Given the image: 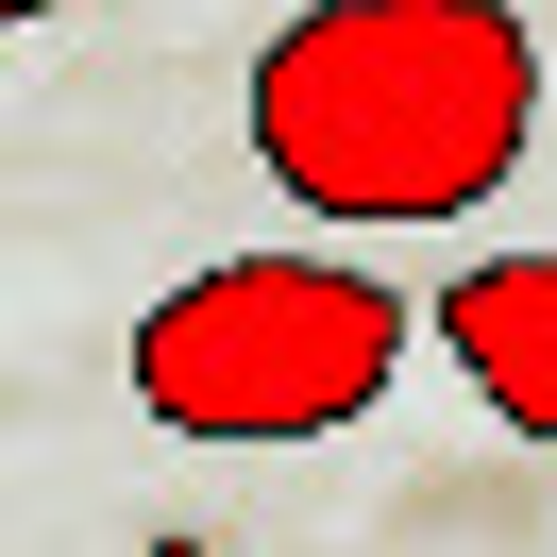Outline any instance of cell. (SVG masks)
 <instances>
[{"mask_svg":"<svg viewBox=\"0 0 557 557\" xmlns=\"http://www.w3.org/2000/svg\"><path fill=\"white\" fill-rule=\"evenodd\" d=\"M0 17H17V35H35V17H69V0H0Z\"/></svg>","mask_w":557,"mask_h":557,"instance_id":"obj_4","label":"cell"},{"mask_svg":"<svg viewBox=\"0 0 557 557\" xmlns=\"http://www.w3.org/2000/svg\"><path fill=\"white\" fill-rule=\"evenodd\" d=\"M422 321H440V355L473 372V406L507 440H557V253H473Z\"/></svg>","mask_w":557,"mask_h":557,"instance_id":"obj_3","label":"cell"},{"mask_svg":"<svg viewBox=\"0 0 557 557\" xmlns=\"http://www.w3.org/2000/svg\"><path fill=\"white\" fill-rule=\"evenodd\" d=\"M541 136V35L507 0H305L253 51V170L305 220H473Z\"/></svg>","mask_w":557,"mask_h":557,"instance_id":"obj_1","label":"cell"},{"mask_svg":"<svg viewBox=\"0 0 557 557\" xmlns=\"http://www.w3.org/2000/svg\"><path fill=\"white\" fill-rule=\"evenodd\" d=\"M422 305H388L372 271H338V253H220V271L152 287L136 321V406L170 422V440H338V422L388 406V372H406Z\"/></svg>","mask_w":557,"mask_h":557,"instance_id":"obj_2","label":"cell"}]
</instances>
